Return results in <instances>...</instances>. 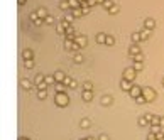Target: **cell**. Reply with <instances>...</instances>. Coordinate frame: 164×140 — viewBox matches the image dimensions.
<instances>
[{"label":"cell","mask_w":164,"mask_h":140,"mask_svg":"<svg viewBox=\"0 0 164 140\" xmlns=\"http://www.w3.org/2000/svg\"><path fill=\"white\" fill-rule=\"evenodd\" d=\"M135 76H137V71L134 69V68H125V69H124V74H122V78L127 79V81H130V83H134Z\"/></svg>","instance_id":"cell-3"},{"label":"cell","mask_w":164,"mask_h":140,"mask_svg":"<svg viewBox=\"0 0 164 140\" xmlns=\"http://www.w3.org/2000/svg\"><path fill=\"white\" fill-rule=\"evenodd\" d=\"M161 123V117H157V115H154V118L151 120V125H159Z\"/></svg>","instance_id":"cell-41"},{"label":"cell","mask_w":164,"mask_h":140,"mask_svg":"<svg viewBox=\"0 0 164 140\" xmlns=\"http://www.w3.org/2000/svg\"><path fill=\"white\" fill-rule=\"evenodd\" d=\"M144 27H146V29H149V31H152V29L156 27V19H152V17L144 19Z\"/></svg>","instance_id":"cell-7"},{"label":"cell","mask_w":164,"mask_h":140,"mask_svg":"<svg viewBox=\"0 0 164 140\" xmlns=\"http://www.w3.org/2000/svg\"><path fill=\"white\" fill-rule=\"evenodd\" d=\"M59 9L64 10V12H71V5H70L68 0H61V2H59Z\"/></svg>","instance_id":"cell-9"},{"label":"cell","mask_w":164,"mask_h":140,"mask_svg":"<svg viewBox=\"0 0 164 140\" xmlns=\"http://www.w3.org/2000/svg\"><path fill=\"white\" fill-rule=\"evenodd\" d=\"M34 24H36V25H42V24H46V20H44V19H36Z\"/></svg>","instance_id":"cell-44"},{"label":"cell","mask_w":164,"mask_h":140,"mask_svg":"<svg viewBox=\"0 0 164 140\" xmlns=\"http://www.w3.org/2000/svg\"><path fill=\"white\" fill-rule=\"evenodd\" d=\"M37 98H39V100H46V98H48V89L37 91Z\"/></svg>","instance_id":"cell-30"},{"label":"cell","mask_w":164,"mask_h":140,"mask_svg":"<svg viewBox=\"0 0 164 140\" xmlns=\"http://www.w3.org/2000/svg\"><path fill=\"white\" fill-rule=\"evenodd\" d=\"M68 2H70V5H71V10L81 7V2H80V0H68Z\"/></svg>","instance_id":"cell-26"},{"label":"cell","mask_w":164,"mask_h":140,"mask_svg":"<svg viewBox=\"0 0 164 140\" xmlns=\"http://www.w3.org/2000/svg\"><path fill=\"white\" fill-rule=\"evenodd\" d=\"M132 68H134V69L139 73V71L144 69V63H134V66H132Z\"/></svg>","instance_id":"cell-37"},{"label":"cell","mask_w":164,"mask_h":140,"mask_svg":"<svg viewBox=\"0 0 164 140\" xmlns=\"http://www.w3.org/2000/svg\"><path fill=\"white\" fill-rule=\"evenodd\" d=\"M80 140H96V139H93V137H83V139H80Z\"/></svg>","instance_id":"cell-50"},{"label":"cell","mask_w":164,"mask_h":140,"mask_svg":"<svg viewBox=\"0 0 164 140\" xmlns=\"http://www.w3.org/2000/svg\"><path fill=\"white\" fill-rule=\"evenodd\" d=\"M137 123H139V127H151V123L147 122V118H146V117H139Z\"/></svg>","instance_id":"cell-23"},{"label":"cell","mask_w":164,"mask_h":140,"mask_svg":"<svg viewBox=\"0 0 164 140\" xmlns=\"http://www.w3.org/2000/svg\"><path fill=\"white\" fill-rule=\"evenodd\" d=\"M71 14H73L74 17H83V15H85L81 9H73V10H71Z\"/></svg>","instance_id":"cell-32"},{"label":"cell","mask_w":164,"mask_h":140,"mask_svg":"<svg viewBox=\"0 0 164 140\" xmlns=\"http://www.w3.org/2000/svg\"><path fill=\"white\" fill-rule=\"evenodd\" d=\"M83 91H93V85L90 81H85L83 83Z\"/></svg>","instance_id":"cell-33"},{"label":"cell","mask_w":164,"mask_h":140,"mask_svg":"<svg viewBox=\"0 0 164 140\" xmlns=\"http://www.w3.org/2000/svg\"><path fill=\"white\" fill-rule=\"evenodd\" d=\"M74 42L80 46V49H83V47H86V46H88V39H86V35H83V34H78V35H76Z\"/></svg>","instance_id":"cell-4"},{"label":"cell","mask_w":164,"mask_h":140,"mask_svg":"<svg viewBox=\"0 0 164 140\" xmlns=\"http://www.w3.org/2000/svg\"><path fill=\"white\" fill-rule=\"evenodd\" d=\"M147 140H157V135H156V133H152V132H149V135H147Z\"/></svg>","instance_id":"cell-43"},{"label":"cell","mask_w":164,"mask_h":140,"mask_svg":"<svg viewBox=\"0 0 164 140\" xmlns=\"http://www.w3.org/2000/svg\"><path fill=\"white\" fill-rule=\"evenodd\" d=\"M100 101H102V105H103V106H110V105H112V101H113V98L108 96V95H105V96H102V100H100Z\"/></svg>","instance_id":"cell-15"},{"label":"cell","mask_w":164,"mask_h":140,"mask_svg":"<svg viewBox=\"0 0 164 140\" xmlns=\"http://www.w3.org/2000/svg\"><path fill=\"white\" fill-rule=\"evenodd\" d=\"M159 127L164 130V117H161V123H159Z\"/></svg>","instance_id":"cell-48"},{"label":"cell","mask_w":164,"mask_h":140,"mask_svg":"<svg viewBox=\"0 0 164 140\" xmlns=\"http://www.w3.org/2000/svg\"><path fill=\"white\" fill-rule=\"evenodd\" d=\"M63 20H66V22H70V24H73L74 22V15L71 14V12H66V15L63 17Z\"/></svg>","instance_id":"cell-25"},{"label":"cell","mask_w":164,"mask_h":140,"mask_svg":"<svg viewBox=\"0 0 164 140\" xmlns=\"http://www.w3.org/2000/svg\"><path fill=\"white\" fill-rule=\"evenodd\" d=\"M20 86H22V89H31L32 88V81L27 79V78H22L20 79Z\"/></svg>","instance_id":"cell-11"},{"label":"cell","mask_w":164,"mask_h":140,"mask_svg":"<svg viewBox=\"0 0 164 140\" xmlns=\"http://www.w3.org/2000/svg\"><path fill=\"white\" fill-rule=\"evenodd\" d=\"M142 95L146 96V100H147V103H151V101H154L156 100V91L152 89L151 86H142Z\"/></svg>","instance_id":"cell-2"},{"label":"cell","mask_w":164,"mask_h":140,"mask_svg":"<svg viewBox=\"0 0 164 140\" xmlns=\"http://www.w3.org/2000/svg\"><path fill=\"white\" fill-rule=\"evenodd\" d=\"M54 103L58 106H61V108H66V106L70 105V96H68L66 93H56L54 95Z\"/></svg>","instance_id":"cell-1"},{"label":"cell","mask_w":164,"mask_h":140,"mask_svg":"<svg viewBox=\"0 0 164 140\" xmlns=\"http://www.w3.org/2000/svg\"><path fill=\"white\" fill-rule=\"evenodd\" d=\"M95 3H96V0H88V5H90V7H93Z\"/></svg>","instance_id":"cell-49"},{"label":"cell","mask_w":164,"mask_h":140,"mask_svg":"<svg viewBox=\"0 0 164 140\" xmlns=\"http://www.w3.org/2000/svg\"><path fill=\"white\" fill-rule=\"evenodd\" d=\"M37 91H42V89H48V88H49V86H48V83H46V81H44V83H41V85H37Z\"/></svg>","instance_id":"cell-42"},{"label":"cell","mask_w":164,"mask_h":140,"mask_svg":"<svg viewBox=\"0 0 164 140\" xmlns=\"http://www.w3.org/2000/svg\"><path fill=\"white\" fill-rule=\"evenodd\" d=\"M129 54L134 57V56H137V54H142V47L139 46V44H132L130 47H129Z\"/></svg>","instance_id":"cell-6"},{"label":"cell","mask_w":164,"mask_h":140,"mask_svg":"<svg viewBox=\"0 0 164 140\" xmlns=\"http://www.w3.org/2000/svg\"><path fill=\"white\" fill-rule=\"evenodd\" d=\"M135 103H137V105H144V103H147L146 96H144V95H141V96H137V98H135Z\"/></svg>","instance_id":"cell-31"},{"label":"cell","mask_w":164,"mask_h":140,"mask_svg":"<svg viewBox=\"0 0 164 140\" xmlns=\"http://www.w3.org/2000/svg\"><path fill=\"white\" fill-rule=\"evenodd\" d=\"M144 117H146V118H147V122H149V123H151V120L154 118V115H152V113H146Z\"/></svg>","instance_id":"cell-46"},{"label":"cell","mask_w":164,"mask_h":140,"mask_svg":"<svg viewBox=\"0 0 164 140\" xmlns=\"http://www.w3.org/2000/svg\"><path fill=\"white\" fill-rule=\"evenodd\" d=\"M151 132H152V133H156V135H157V133H159V132H163V128H161V127H159V125H151Z\"/></svg>","instance_id":"cell-35"},{"label":"cell","mask_w":164,"mask_h":140,"mask_svg":"<svg viewBox=\"0 0 164 140\" xmlns=\"http://www.w3.org/2000/svg\"><path fill=\"white\" fill-rule=\"evenodd\" d=\"M19 140H29L27 137H19Z\"/></svg>","instance_id":"cell-52"},{"label":"cell","mask_w":164,"mask_h":140,"mask_svg":"<svg viewBox=\"0 0 164 140\" xmlns=\"http://www.w3.org/2000/svg\"><path fill=\"white\" fill-rule=\"evenodd\" d=\"M36 19H39V15H37V12H32V14H31V20L34 22Z\"/></svg>","instance_id":"cell-47"},{"label":"cell","mask_w":164,"mask_h":140,"mask_svg":"<svg viewBox=\"0 0 164 140\" xmlns=\"http://www.w3.org/2000/svg\"><path fill=\"white\" fill-rule=\"evenodd\" d=\"M96 140H110V139H108V135H105V133H100V137H98Z\"/></svg>","instance_id":"cell-45"},{"label":"cell","mask_w":164,"mask_h":140,"mask_svg":"<svg viewBox=\"0 0 164 140\" xmlns=\"http://www.w3.org/2000/svg\"><path fill=\"white\" fill-rule=\"evenodd\" d=\"M163 85H164V78H163Z\"/></svg>","instance_id":"cell-55"},{"label":"cell","mask_w":164,"mask_h":140,"mask_svg":"<svg viewBox=\"0 0 164 140\" xmlns=\"http://www.w3.org/2000/svg\"><path fill=\"white\" fill-rule=\"evenodd\" d=\"M36 12H37V15H39V19H44V20H46V17L49 15V14H48V10H46L44 7H39Z\"/></svg>","instance_id":"cell-16"},{"label":"cell","mask_w":164,"mask_h":140,"mask_svg":"<svg viewBox=\"0 0 164 140\" xmlns=\"http://www.w3.org/2000/svg\"><path fill=\"white\" fill-rule=\"evenodd\" d=\"M34 64H36L34 59H25V61H24V68H25V69H32Z\"/></svg>","instance_id":"cell-20"},{"label":"cell","mask_w":164,"mask_h":140,"mask_svg":"<svg viewBox=\"0 0 164 140\" xmlns=\"http://www.w3.org/2000/svg\"><path fill=\"white\" fill-rule=\"evenodd\" d=\"M56 20H54V17H53V15H51V14H49V15H48V17H46V24H48V25H53V24H54Z\"/></svg>","instance_id":"cell-40"},{"label":"cell","mask_w":164,"mask_h":140,"mask_svg":"<svg viewBox=\"0 0 164 140\" xmlns=\"http://www.w3.org/2000/svg\"><path fill=\"white\" fill-rule=\"evenodd\" d=\"M118 12H120V7H118L117 3H115L113 7H110V10H108V14H112V15H113V14H118Z\"/></svg>","instance_id":"cell-36"},{"label":"cell","mask_w":164,"mask_h":140,"mask_svg":"<svg viewBox=\"0 0 164 140\" xmlns=\"http://www.w3.org/2000/svg\"><path fill=\"white\" fill-rule=\"evenodd\" d=\"M130 88H132V83L122 78V79H120V89H122V91H130Z\"/></svg>","instance_id":"cell-8"},{"label":"cell","mask_w":164,"mask_h":140,"mask_svg":"<svg viewBox=\"0 0 164 140\" xmlns=\"http://www.w3.org/2000/svg\"><path fill=\"white\" fill-rule=\"evenodd\" d=\"M149 35H151V31L144 27V31L141 32V37H142V41H146V39H149Z\"/></svg>","instance_id":"cell-34"},{"label":"cell","mask_w":164,"mask_h":140,"mask_svg":"<svg viewBox=\"0 0 164 140\" xmlns=\"http://www.w3.org/2000/svg\"><path fill=\"white\" fill-rule=\"evenodd\" d=\"M90 125H91V122L88 118H83V120L80 122V127H81V128H90Z\"/></svg>","instance_id":"cell-28"},{"label":"cell","mask_w":164,"mask_h":140,"mask_svg":"<svg viewBox=\"0 0 164 140\" xmlns=\"http://www.w3.org/2000/svg\"><path fill=\"white\" fill-rule=\"evenodd\" d=\"M22 59H34V51L32 49H24L22 51Z\"/></svg>","instance_id":"cell-13"},{"label":"cell","mask_w":164,"mask_h":140,"mask_svg":"<svg viewBox=\"0 0 164 140\" xmlns=\"http://www.w3.org/2000/svg\"><path fill=\"white\" fill-rule=\"evenodd\" d=\"M80 2H81V3H83V2H88V0H80Z\"/></svg>","instance_id":"cell-54"},{"label":"cell","mask_w":164,"mask_h":140,"mask_svg":"<svg viewBox=\"0 0 164 140\" xmlns=\"http://www.w3.org/2000/svg\"><path fill=\"white\" fill-rule=\"evenodd\" d=\"M66 88H68V86H64L63 83H56V85H54L56 93H66Z\"/></svg>","instance_id":"cell-19"},{"label":"cell","mask_w":164,"mask_h":140,"mask_svg":"<svg viewBox=\"0 0 164 140\" xmlns=\"http://www.w3.org/2000/svg\"><path fill=\"white\" fill-rule=\"evenodd\" d=\"M81 100L86 101V103H90L91 100H93V91H83L81 93Z\"/></svg>","instance_id":"cell-12"},{"label":"cell","mask_w":164,"mask_h":140,"mask_svg":"<svg viewBox=\"0 0 164 140\" xmlns=\"http://www.w3.org/2000/svg\"><path fill=\"white\" fill-rule=\"evenodd\" d=\"M71 83H73V78H71V76H66V78H64V81H63V85H64V86H68V88H70Z\"/></svg>","instance_id":"cell-38"},{"label":"cell","mask_w":164,"mask_h":140,"mask_svg":"<svg viewBox=\"0 0 164 140\" xmlns=\"http://www.w3.org/2000/svg\"><path fill=\"white\" fill-rule=\"evenodd\" d=\"M130 39H132V42H134V44H139V42L142 41L141 32H132V34H130Z\"/></svg>","instance_id":"cell-17"},{"label":"cell","mask_w":164,"mask_h":140,"mask_svg":"<svg viewBox=\"0 0 164 140\" xmlns=\"http://www.w3.org/2000/svg\"><path fill=\"white\" fill-rule=\"evenodd\" d=\"M95 39H96V42H98V44L105 46V42H107V34H105V32H98Z\"/></svg>","instance_id":"cell-10"},{"label":"cell","mask_w":164,"mask_h":140,"mask_svg":"<svg viewBox=\"0 0 164 140\" xmlns=\"http://www.w3.org/2000/svg\"><path fill=\"white\" fill-rule=\"evenodd\" d=\"M73 61L76 63V64H81L83 61H85V57H83V54H80V53H74V57H73Z\"/></svg>","instance_id":"cell-22"},{"label":"cell","mask_w":164,"mask_h":140,"mask_svg":"<svg viewBox=\"0 0 164 140\" xmlns=\"http://www.w3.org/2000/svg\"><path fill=\"white\" fill-rule=\"evenodd\" d=\"M54 78H56V83H63V81H64V78H66V74H64L63 71H56Z\"/></svg>","instance_id":"cell-14"},{"label":"cell","mask_w":164,"mask_h":140,"mask_svg":"<svg viewBox=\"0 0 164 140\" xmlns=\"http://www.w3.org/2000/svg\"><path fill=\"white\" fill-rule=\"evenodd\" d=\"M129 93H130V96H132V98L135 100L137 96H141V95H142V86H137V85H132V88H130V91H129Z\"/></svg>","instance_id":"cell-5"},{"label":"cell","mask_w":164,"mask_h":140,"mask_svg":"<svg viewBox=\"0 0 164 140\" xmlns=\"http://www.w3.org/2000/svg\"><path fill=\"white\" fill-rule=\"evenodd\" d=\"M44 81H46V74H37L36 79H34V86L41 85V83H44Z\"/></svg>","instance_id":"cell-21"},{"label":"cell","mask_w":164,"mask_h":140,"mask_svg":"<svg viewBox=\"0 0 164 140\" xmlns=\"http://www.w3.org/2000/svg\"><path fill=\"white\" fill-rule=\"evenodd\" d=\"M56 32H58V34H66V29H64V25H63L61 22L56 24Z\"/></svg>","instance_id":"cell-24"},{"label":"cell","mask_w":164,"mask_h":140,"mask_svg":"<svg viewBox=\"0 0 164 140\" xmlns=\"http://www.w3.org/2000/svg\"><path fill=\"white\" fill-rule=\"evenodd\" d=\"M113 5H115V3H113L112 0H105V2L102 3V7H103V9H105L107 12H108V10H110V7H113Z\"/></svg>","instance_id":"cell-27"},{"label":"cell","mask_w":164,"mask_h":140,"mask_svg":"<svg viewBox=\"0 0 164 140\" xmlns=\"http://www.w3.org/2000/svg\"><path fill=\"white\" fill-rule=\"evenodd\" d=\"M132 59H134V63H144V61H142V59H144L142 54H137V56H134Z\"/></svg>","instance_id":"cell-39"},{"label":"cell","mask_w":164,"mask_h":140,"mask_svg":"<svg viewBox=\"0 0 164 140\" xmlns=\"http://www.w3.org/2000/svg\"><path fill=\"white\" fill-rule=\"evenodd\" d=\"M17 3L19 5H25V0H17Z\"/></svg>","instance_id":"cell-51"},{"label":"cell","mask_w":164,"mask_h":140,"mask_svg":"<svg viewBox=\"0 0 164 140\" xmlns=\"http://www.w3.org/2000/svg\"><path fill=\"white\" fill-rule=\"evenodd\" d=\"M46 83H48V86H54L56 85L54 74H46Z\"/></svg>","instance_id":"cell-18"},{"label":"cell","mask_w":164,"mask_h":140,"mask_svg":"<svg viewBox=\"0 0 164 140\" xmlns=\"http://www.w3.org/2000/svg\"><path fill=\"white\" fill-rule=\"evenodd\" d=\"M115 44V37L112 34H107V42H105V46H113Z\"/></svg>","instance_id":"cell-29"},{"label":"cell","mask_w":164,"mask_h":140,"mask_svg":"<svg viewBox=\"0 0 164 140\" xmlns=\"http://www.w3.org/2000/svg\"><path fill=\"white\" fill-rule=\"evenodd\" d=\"M103 2H105V0H96V3H103Z\"/></svg>","instance_id":"cell-53"}]
</instances>
